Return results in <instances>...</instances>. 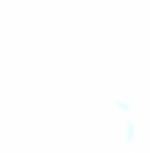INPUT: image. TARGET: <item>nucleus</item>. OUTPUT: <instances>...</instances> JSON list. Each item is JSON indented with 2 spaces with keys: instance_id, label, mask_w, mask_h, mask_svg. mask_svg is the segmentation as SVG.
<instances>
[]
</instances>
